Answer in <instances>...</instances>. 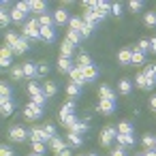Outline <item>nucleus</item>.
<instances>
[{
    "label": "nucleus",
    "mask_w": 156,
    "mask_h": 156,
    "mask_svg": "<svg viewBox=\"0 0 156 156\" xmlns=\"http://www.w3.org/2000/svg\"><path fill=\"white\" fill-rule=\"evenodd\" d=\"M24 37L30 41V39H41V24H39V20H30V22H26V26H24Z\"/></svg>",
    "instance_id": "nucleus-1"
},
{
    "label": "nucleus",
    "mask_w": 156,
    "mask_h": 156,
    "mask_svg": "<svg viewBox=\"0 0 156 156\" xmlns=\"http://www.w3.org/2000/svg\"><path fill=\"white\" fill-rule=\"evenodd\" d=\"M24 115H26L28 120H39V118L43 115V107L30 101V103L26 105V109H24Z\"/></svg>",
    "instance_id": "nucleus-2"
},
{
    "label": "nucleus",
    "mask_w": 156,
    "mask_h": 156,
    "mask_svg": "<svg viewBox=\"0 0 156 156\" xmlns=\"http://www.w3.org/2000/svg\"><path fill=\"white\" fill-rule=\"evenodd\" d=\"M9 137H11V141L22 143V141H26V137H30V130H26L24 126H13L9 130Z\"/></svg>",
    "instance_id": "nucleus-3"
},
{
    "label": "nucleus",
    "mask_w": 156,
    "mask_h": 156,
    "mask_svg": "<svg viewBox=\"0 0 156 156\" xmlns=\"http://www.w3.org/2000/svg\"><path fill=\"white\" fill-rule=\"evenodd\" d=\"M118 137V130L113 128V126H105L103 128V133H101V145H105V147H109L111 145V141Z\"/></svg>",
    "instance_id": "nucleus-4"
},
{
    "label": "nucleus",
    "mask_w": 156,
    "mask_h": 156,
    "mask_svg": "<svg viewBox=\"0 0 156 156\" xmlns=\"http://www.w3.org/2000/svg\"><path fill=\"white\" fill-rule=\"evenodd\" d=\"M15 54H13V49L9 47V45H5L2 49H0V64H2L5 69L7 66H11V58H13Z\"/></svg>",
    "instance_id": "nucleus-5"
},
{
    "label": "nucleus",
    "mask_w": 156,
    "mask_h": 156,
    "mask_svg": "<svg viewBox=\"0 0 156 156\" xmlns=\"http://www.w3.org/2000/svg\"><path fill=\"white\" fill-rule=\"evenodd\" d=\"M98 111H101V113H105V115L113 113V111H115V101H107V98H101V101H98Z\"/></svg>",
    "instance_id": "nucleus-6"
},
{
    "label": "nucleus",
    "mask_w": 156,
    "mask_h": 156,
    "mask_svg": "<svg viewBox=\"0 0 156 156\" xmlns=\"http://www.w3.org/2000/svg\"><path fill=\"white\" fill-rule=\"evenodd\" d=\"M11 49H13V54H15V56L26 54V51H28V39H26V37H22V39H20V41H17V43L11 47Z\"/></svg>",
    "instance_id": "nucleus-7"
},
{
    "label": "nucleus",
    "mask_w": 156,
    "mask_h": 156,
    "mask_svg": "<svg viewBox=\"0 0 156 156\" xmlns=\"http://www.w3.org/2000/svg\"><path fill=\"white\" fill-rule=\"evenodd\" d=\"M143 75H145V79H147V88H154V83H156V64H150V66L143 71Z\"/></svg>",
    "instance_id": "nucleus-8"
},
{
    "label": "nucleus",
    "mask_w": 156,
    "mask_h": 156,
    "mask_svg": "<svg viewBox=\"0 0 156 156\" xmlns=\"http://www.w3.org/2000/svg\"><path fill=\"white\" fill-rule=\"evenodd\" d=\"M69 75H71V81H73V83H77V86H81V83H86V77H83V71H81V69H77V66H73V71H71Z\"/></svg>",
    "instance_id": "nucleus-9"
},
{
    "label": "nucleus",
    "mask_w": 156,
    "mask_h": 156,
    "mask_svg": "<svg viewBox=\"0 0 156 156\" xmlns=\"http://www.w3.org/2000/svg\"><path fill=\"white\" fill-rule=\"evenodd\" d=\"M54 22H56V24H60V26H64V24H69V22H71V17H69V13H66L64 9H58V11L54 13Z\"/></svg>",
    "instance_id": "nucleus-10"
},
{
    "label": "nucleus",
    "mask_w": 156,
    "mask_h": 156,
    "mask_svg": "<svg viewBox=\"0 0 156 156\" xmlns=\"http://www.w3.org/2000/svg\"><path fill=\"white\" fill-rule=\"evenodd\" d=\"M30 141H32V143H45V133H43V128H30Z\"/></svg>",
    "instance_id": "nucleus-11"
},
{
    "label": "nucleus",
    "mask_w": 156,
    "mask_h": 156,
    "mask_svg": "<svg viewBox=\"0 0 156 156\" xmlns=\"http://www.w3.org/2000/svg\"><path fill=\"white\" fill-rule=\"evenodd\" d=\"M73 49H75V45H71V43L64 39V41H62V45H60V54H62V58H69V60H71Z\"/></svg>",
    "instance_id": "nucleus-12"
},
{
    "label": "nucleus",
    "mask_w": 156,
    "mask_h": 156,
    "mask_svg": "<svg viewBox=\"0 0 156 156\" xmlns=\"http://www.w3.org/2000/svg\"><path fill=\"white\" fill-rule=\"evenodd\" d=\"M24 75H26L28 79H32L34 75H39V66L32 64V62H24Z\"/></svg>",
    "instance_id": "nucleus-13"
},
{
    "label": "nucleus",
    "mask_w": 156,
    "mask_h": 156,
    "mask_svg": "<svg viewBox=\"0 0 156 156\" xmlns=\"http://www.w3.org/2000/svg\"><path fill=\"white\" fill-rule=\"evenodd\" d=\"M66 115H75V103H73V101L64 103V105H62V109H60V120H62V118H66Z\"/></svg>",
    "instance_id": "nucleus-14"
},
{
    "label": "nucleus",
    "mask_w": 156,
    "mask_h": 156,
    "mask_svg": "<svg viewBox=\"0 0 156 156\" xmlns=\"http://www.w3.org/2000/svg\"><path fill=\"white\" fill-rule=\"evenodd\" d=\"M118 60H120L122 64H133V49H122V51L118 54Z\"/></svg>",
    "instance_id": "nucleus-15"
},
{
    "label": "nucleus",
    "mask_w": 156,
    "mask_h": 156,
    "mask_svg": "<svg viewBox=\"0 0 156 156\" xmlns=\"http://www.w3.org/2000/svg\"><path fill=\"white\" fill-rule=\"evenodd\" d=\"M56 92H58V86H56L54 81H45V83H43V94H45L47 98H51Z\"/></svg>",
    "instance_id": "nucleus-16"
},
{
    "label": "nucleus",
    "mask_w": 156,
    "mask_h": 156,
    "mask_svg": "<svg viewBox=\"0 0 156 156\" xmlns=\"http://www.w3.org/2000/svg\"><path fill=\"white\" fill-rule=\"evenodd\" d=\"M98 96L101 98H107V101H115V94H113V90L109 86H101L98 88Z\"/></svg>",
    "instance_id": "nucleus-17"
},
{
    "label": "nucleus",
    "mask_w": 156,
    "mask_h": 156,
    "mask_svg": "<svg viewBox=\"0 0 156 156\" xmlns=\"http://www.w3.org/2000/svg\"><path fill=\"white\" fill-rule=\"evenodd\" d=\"M115 139H118V145H122V147L124 145H135V135H120L118 133Z\"/></svg>",
    "instance_id": "nucleus-18"
},
{
    "label": "nucleus",
    "mask_w": 156,
    "mask_h": 156,
    "mask_svg": "<svg viewBox=\"0 0 156 156\" xmlns=\"http://www.w3.org/2000/svg\"><path fill=\"white\" fill-rule=\"evenodd\" d=\"M49 147H51L56 154H60V152H62L66 145H64V139H60V137H54V139L49 141Z\"/></svg>",
    "instance_id": "nucleus-19"
},
{
    "label": "nucleus",
    "mask_w": 156,
    "mask_h": 156,
    "mask_svg": "<svg viewBox=\"0 0 156 156\" xmlns=\"http://www.w3.org/2000/svg\"><path fill=\"white\" fill-rule=\"evenodd\" d=\"M83 71V77H86V81H90V79H96L98 77V69L92 64V66H86V69H81Z\"/></svg>",
    "instance_id": "nucleus-20"
},
{
    "label": "nucleus",
    "mask_w": 156,
    "mask_h": 156,
    "mask_svg": "<svg viewBox=\"0 0 156 156\" xmlns=\"http://www.w3.org/2000/svg\"><path fill=\"white\" fill-rule=\"evenodd\" d=\"M81 28H83V20H81V17H71V22H69V30L81 32Z\"/></svg>",
    "instance_id": "nucleus-21"
},
{
    "label": "nucleus",
    "mask_w": 156,
    "mask_h": 156,
    "mask_svg": "<svg viewBox=\"0 0 156 156\" xmlns=\"http://www.w3.org/2000/svg\"><path fill=\"white\" fill-rule=\"evenodd\" d=\"M86 66H92V60L88 54H79L77 56V69H86Z\"/></svg>",
    "instance_id": "nucleus-22"
},
{
    "label": "nucleus",
    "mask_w": 156,
    "mask_h": 156,
    "mask_svg": "<svg viewBox=\"0 0 156 156\" xmlns=\"http://www.w3.org/2000/svg\"><path fill=\"white\" fill-rule=\"evenodd\" d=\"M39 24H41V28H51L54 26V17L43 13V15H39Z\"/></svg>",
    "instance_id": "nucleus-23"
},
{
    "label": "nucleus",
    "mask_w": 156,
    "mask_h": 156,
    "mask_svg": "<svg viewBox=\"0 0 156 156\" xmlns=\"http://www.w3.org/2000/svg\"><path fill=\"white\" fill-rule=\"evenodd\" d=\"M41 39H43V41H47V43H51V41L56 39L54 28H41Z\"/></svg>",
    "instance_id": "nucleus-24"
},
{
    "label": "nucleus",
    "mask_w": 156,
    "mask_h": 156,
    "mask_svg": "<svg viewBox=\"0 0 156 156\" xmlns=\"http://www.w3.org/2000/svg\"><path fill=\"white\" fill-rule=\"evenodd\" d=\"M66 41H69L71 45H79L81 34H79V32H75V30H66Z\"/></svg>",
    "instance_id": "nucleus-25"
},
{
    "label": "nucleus",
    "mask_w": 156,
    "mask_h": 156,
    "mask_svg": "<svg viewBox=\"0 0 156 156\" xmlns=\"http://www.w3.org/2000/svg\"><path fill=\"white\" fill-rule=\"evenodd\" d=\"M58 69H60L62 73H71V71H73V66H71V60L60 56V60H58Z\"/></svg>",
    "instance_id": "nucleus-26"
},
{
    "label": "nucleus",
    "mask_w": 156,
    "mask_h": 156,
    "mask_svg": "<svg viewBox=\"0 0 156 156\" xmlns=\"http://www.w3.org/2000/svg\"><path fill=\"white\" fill-rule=\"evenodd\" d=\"M11 77H13V79H24V77H26V75H24V64H13Z\"/></svg>",
    "instance_id": "nucleus-27"
},
{
    "label": "nucleus",
    "mask_w": 156,
    "mask_h": 156,
    "mask_svg": "<svg viewBox=\"0 0 156 156\" xmlns=\"http://www.w3.org/2000/svg\"><path fill=\"white\" fill-rule=\"evenodd\" d=\"M118 90H120V94H130V90H133V81H130V79H122L120 86H118Z\"/></svg>",
    "instance_id": "nucleus-28"
},
{
    "label": "nucleus",
    "mask_w": 156,
    "mask_h": 156,
    "mask_svg": "<svg viewBox=\"0 0 156 156\" xmlns=\"http://www.w3.org/2000/svg\"><path fill=\"white\" fill-rule=\"evenodd\" d=\"M0 109H2V115H11L15 105H13V101H2V103H0Z\"/></svg>",
    "instance_id": "nucleus-29"
},
{
    "label": "nucleus",
    "mask_w": 156,
    "mask_h": 156,
    "mask_svg": "<svg viewBox=\"0 0 156 156\" xmlns=\"http://www.w3.org/2000/svg\"><path fill=\"white\" fill-rule=\"evenodd\" d=\"M2 101H11V88H9V83L0 86V103H2Z\"/></svg>",
    "instance_id": "nucleus-30"
},
{
    "label": "nucleus",
    "mask_w": 156,
    "mask_h": 156,
    "mask_svg": "<svg viewBox=\"0 0 156 156\" xmlns=\"http://www.w3.org/2000/svg\"><path fill=\"white\" fill-rule=\"evenodd\" d=\"M43 133H45V141H51L56 137V126L54 124H45L43 126Z\"/></svg>",
    "instance_id": "nucleus-31"
},
{
    "label": "nucleus",
    "mask_w": 156,
    "mask_h": 156,
    "mask_svg": "<svg viewBox=\"0 0 156 156\" xmlns=\"http://www.w3.org/2000/svg\"><path fill=\"white\" fill-rule=\"evenodd\" d=\"M135 86H137V88H141V90H150V88H147V79H145V75H143V73H139V75L135 77Z\"/></svg>",
    "instance_id": "nucleus-32"
},
{
    "label": "nucleus",
    "mask_w": 156,
    "mask_h": 156,
    "mask_svg": "<svg viewBox=\"0 0 156 156\" xmlns=\"http://www.w3.org/2000/svg\"><path fill=\"white\" fill-rule=\"evenodd\" d=\"M118 133H120V135H133V124H130V122H120Z\"/></svg>",
    "instance_id": "nucleus-33"
},
{
    "label": "nucleus",
    "mask_w": 156,
    "mask_h": 156,
    "mask_svg": "<svg viewBox=\"0 0 156 156\" xmlns=\"http://www.w3.org/2000/svg\"><path fill=\"white\" fill-rule=\"evenodd\" d=\"M11 20H13V22H17V24H22V22L26 20V13H22V11L15 7V9L11 11Z\"/></svg>",
    "instance_id": "nucleus-34"
},
{
    "label": "nucleus",
    "mask_w": 156,
    "mask_h": 156,
    "mask_svg": "<svg viewBox=\"0 0 156 156\" xmlns=\"http://www.w3.org/2000/svg\"><path fill=\"white\" fill-rule=\"evenodd\" d=\"M66 139H69V143H71V145H75V147H77V145H81V135H77V133H69V135H66Z\"/></svg>",
    "instance_id": "nucleus-35"
},
{
    "label": "nucleus",
    "mask_w": 156,
    "mask_h": 156,
    "mask_svg": "<svg viewBox=\"0 0 156 156\" xmlns=\"http://www.w3.org/2000/svg\"><path fill=\"white\" fill-rule=\"evenodd\" d=\"M143 145H145V150H154V147H156V137L145 135V137H143Z\"/></svg>",
    "instance_id": "nucleus-36"
},
{
    "label": "nucleus",
    "mask_w": 156,
    "mask_h": 156,
    "mask_svg": "<svg viewBox=\"0 0 156 156\" xmlns=\"http://www.w3.org/2000/svg\"><path fill=\"white\" fill-rule=\"evenodd\" d=\"M15 7H17V9H20L22 13H26V15H28V13H32V5H30V2H26V0H22V2H17Z\"/></svg>",
    "instance_id": "nucleus-37"
},
{
    "label": "nucleus",
    "mask_w": 156,
    "mask_h": 156,
    "mask_svg": "<svg viewBox=\"0 0 156 156\" xmlns=\"http://www.w3.org/2000/svg\"><path fill=\"white\" fill-rule=\"evenodd\" d=\"M66 94H69V96H71V98H75V96H77V94H79V86H77V83H73V81H71V83H69V86H66Z\"/></svg>",
    "instance_id": "nucleus-38"
},
{
    "label": "nucleus",
    "mask_w": 156,
    "mask_h": 156,
    "mask_svg": "<svg viewBox=\"0 0 156 156\" xmlns=\"http://www.w3.org/2000/svg\"><path fill=\"white\" fill-rule=\"evenodd\" d=\"M77 122H79V120H77L75 115H66V118H62V124H64V126H66L69 130H71V128H73V126H75Z\"/></svg>",
    "instance_id": "nucleus-39"
},
{
    "label": "nucleus",
    "mask_w": 156,
    "mask_h": 156,
    "mask_svg": "<svg viewBox=\"0 0 156 156\" xmlns=\"http://www.w3.org/2000/svg\"><path fill=\"white\" fill-rule=\"evenodd\" d=\"M143 22H145V26H150V28H154L156 26V13H145V17H143Z\"/></svg>",
    "instance_id": "nucleus-40"
},
{
    "label": "nucleus",
    "mask_w": 156,
    "mask_h": 156,
    "mask_svg": "<svg viewBox=\"0 0 156 156\" xmlns=\"http://www.w3.org/2000/svg\"><path fill=\"white\" fill-rule=\"evenodd\" d=\"M30 5H32V11H34V13H41V15H43V11H45V2H41V0H32Z\"/></svg>",
    "instance_id": "nucleus-41"
},
{
    "label": "nucleus",
    "mask_w": 156,
    "mask_h": 156,
    "mask_svg": "<svg viewBox=\"0 0 156 156\" xmlns=\"http://www.w3.org/2000/svg\"><path fill=\"white\" fill-rule=\"evenodd\" d=\"M86 128H88V124H86V122H77L69 133H77V135H81V133H86Z\"/></svg>",
    "instance_id": "nucleus-42"
},
{
    "label": "nucleus",
    "mask_w": 156,
    "mask_h": 156,
    "mask_svg": "<svg viewBox=\"0 0 156 156\" xmlns=\"http://www.w3.org/2000/svg\"><path fill=\"white\" fill-rule=\"evenodd\" d=\"M145 58V54H141L139 49H133V64H141Z\"/></svg>",
    "instance_id": "nucleus-43"
},
{
    "label": "nucleus",
    "mask_w": 156,
    "mask_h": 156,
    "mask_svg": "<svg viewBox=\"0 0 156 156\" xmlns=\"http://www.w3.org/2000/svg\"><path fill=\"white\" fill-rule=\"evenodd\" d=\"M41 92H43V88H39V86H37L34 81H30V83H28V94L37 96V94H41Z\"/></svg>",
    "instance_id": "nucleus-44"
},
{
    "label": "nucleus",
    "mask_w": 156,
    "mask_h": 156,
    "mask_svg": "<svg viewBox=\"0 0 156 156\" xmlns=\"http://www.w3.org/2000/svg\"><path fill=\"white\" fill-rule=\"evenodd\" d=\"M32 154L43 156V154H45V143H32Z\"/></svg>",
    "instance_id": "nucleus-45"
},
{
    "label": "nucleus",
    "mask_w": 156,
    "mask_h": 156,
    "mask_svg": "<svg viewBox=\"0 0 156 156\" xmlns=\"http://www.w3.org/2000/svg\"><path fill=\"white\" fill-rule=\"evenodd\" d=\"M20 39H22V37H17L15 32H9V34H7V45H9V47H13Z\"/></svg>",
    "instance_id": "nucleus-46"
},
{
    "label": "nucleus",
    "mask_w": 156,
    "mask_h": 156,
    "mask_svg": "<svg viewBox=\"0 0 156 156\" xmlns=\"http://www.w3.org/2000/svg\"><path fill=\"white\" fill-rule=\"evenodd\" d=\"M137 49H139L141 54L150 51V41H147V39H141V41H139V45H137Z\"/></svg>",
    "instance_id": "nucleus-47"
},
{
    "label": "nucleus",
    "mask_w": 156,
    "mask_h": 156,
    "mask_svg": "<svg viewBox=\"0 0 156 156\" xmlns=\"http://www.w3.org/2000/svg\"><path fill=\"white\" fill-rule=\"evenodd\" d=\"M9 22H11V13L2 11V15H0V26H2V28H7V26H9Z\"/></svg>",
    "instance_id": "nucleus-48"
},
{
    "label": "nucleus",
    "mask_w": 156,
    "mask_h": 156,
    "mask_svg": "<svg viewBox=\"0 0 156 156\" xmlns=\"http://www.w3.org/2000/svg\"><path fill=\"white\" fill-rule=\"evenodd\" d=\"M92 30H94V26H90V24H86V22H83V28H81V32H79V34L86 39V37H90V34H92Z\"/></svg>",
    "instance_id": "nucleus-49"
},
{
    "label": "nucleus",
    "mask_w": 156,
    "mask_h": 156,
    "mask_svg": "<svg viewBox=\"0 0 156 156\" xmlns=\"http://www.w3.org/2000/svg\"><path fill=\"white\" fill-rule=\"evenodd\" d=\"M111 13H113L115 17H120V15H122V5H120V2H113V5H111Z\"/></svg>",
    "instance_id": "nucleus-50"
},
{
    "label": "nucleus",
    "mask_w": 156,
    "mask_h": 156,
    "mask_svg": "<svg viewBox=\"0 0 156 156\" xmlns=\"http://www.w3.org/2000/svg\"><path fill=\"white\" fill-rule=\"evenodd\" d=\"M45 98H47V96H45V94L41 92V94L32 96V103H37V105H41V107H43V105H45Z\"/></svg>",
    "instance_id": "nucleus-51"
},
{
    "label": "nucleus",
    "mask_w": 156,
    "mask_h": 156,
    "mask_svg": "<svg viewBox=\"0 0 156 156\" xmlns=\"http://www.w3.org/2000/svg\"><path fill=\"white\" fill-rule=\"evenodd\" d=\"M0 156H15V152L9 145H2V147H0Z\"/></svg>",
    "instance_id": "nucleus-52"
},
{
    "label": "nucleus",
    "mask_w": 156,
    "mask_h": 156,
    "mask_svg": "<svg viewBox=\"0 0 156 156\" xmlns=\"http://www.w3.org/2000/svg\"><path fill=\"white\" fill-rule=\"evenodd\" d=\"M128 7H130V11H139V9L143 7V2H141V0H130Z\"/></svg>",
    "instance_id": "nucleus-53"
},
{
    "label": "nucleus",
    "mask_w": 156,
    "mask_h": 156,
    "mask_svg": "<svg viewBox=\"0 0 156 156\" xmlns=\"http://www.w3.org/2000/svg\"><path fill=\"white\" fill-rule=\"evenodd\" d=\"M109 156H126V154H124V147H122V145H118L115 150H111V154H109Z\"/></svg>",
    "instance_id": "nucleus-54"
},
{
    "label": "nucleus",
    "mask_w": 156,
    "mask_h": 156,
    "mask_svg": "<svg viewBox=\"0 0 156 156\" xmlns=\"http://www.w3.org/2000/svg\"><path fill=\"white\" fill-rule=\"evenodd\" d=\"M47 73H49V66L47 64H41L39 66V75H47Z\"/></svg>",
    "instance_id": "nucleus-55"
},
{
    "label": "nucleus",
    "mask_w": 156,
    "mask_h": 156,
    "mask_svg": "<svg viewBox=\"0 0 156 156\" xmlns=\"http://www.w3.org/2000/svg\"><path fill=\"white\" fill-rule=\"evenodd\" d=\"M150 51L156 54V39H150Z\"/></svg>",
    "instance_id": "nucleus-56"
},
{
    "label": "nucleus",
    "mask_w": 156,
    "mask_h": 156,
    "mask_svg": "<svg viewBox=\"0 0 156 156\" xmlns=\"http://www.w3.org/2000/svg\"><path fill=\"white\" fill-rule=\"evenodd\" d=\"M58 156H71V150H69V147H64V150H62Z\"/></svg>",
    "instance_id": "nucleus-57"
},
{
    "label": "nucleus",
    "mask_w": 156,
    "mask_h": 156,
    "mask_svg": "<svg viewBox=\"0 0 156 156\" xmlns=\"http://www.w3.org/2000/svg\"><path fill=\"white\" fill-rule=\"evenodd\" d=\"M145 156H156V147L154 150H145Z\"/></svg>",
    "instance_id": "nucleus-58"
},
{
    "label": "nucleus",
    "mask_w": 156,
    "mask_h": 156,
    "mask_svg": "<svg viewBox=\"0 0 156 156\" xmlns=\"http://www.w3.org/2000/svg\"><path fill=\"white\" fill-rule=\"evenodd\" d=\"M150 107H152V109H156V96H152V98H150Z\"/></svg>",
    "instance_id": "nucleus-59"
},
{
    "label": "nucleus",
    "mask_w": 156,
    "mask_h": 156,
    "mask_svg": "<svg viewBox=\"0 0 156 156\" xmlns=\"http://www.w3.org/2000/svg\"><path fill=\"white\" fill-rule=\"evenodd\" d=\"M135 156H145V152H143V154H135Z\"/></svg>",
    "instance_id": "nucleus-60"
},
{
    "label": "nucleus",
    "mask_w": 156,
    "mask_h": 156,
    "mask_svg": "<svg viewBox=\"0 0 156 156\" xmlns=\"http://www.w3.org/2000/svg\"><path fill=\"white\" fill-rule=\"evenodd\" d=\"M28 156H37V154H28Z\"/></svg>",
    "instance_id": "nucleus-61"
},
{
    "label": "nucleus",
    "mask_w": 156,
    "mask_h": 156,
    "mask_svg": "<svg viewBox=\"0 0 156 156\" xmlns=\"http://www.w3.org/2000/svg\"><path fill=\"white\" fill-rule=\"evenodd\" d=\"M90 156H96V154H90Z\"/></svg>",
    "instance_id": "nucleus-62"
}]
</instances>
